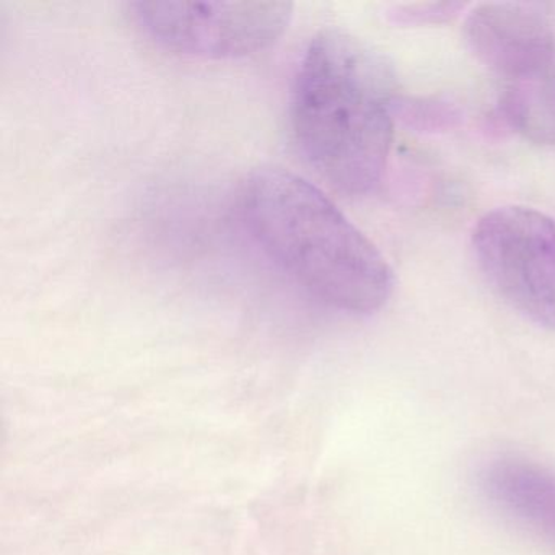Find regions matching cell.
Returning <instances> with one entry per match:
<instances>
[{
	"label": "cell",
	"instance_id": "6da1fadb",
	"mask_svg": "<svg viewBox=\"0 0 555 555\" xmlns=\"http://www.w3.org/2000/svg\"><path fill=\"white\" fill-rule=\"evenodd\" d=\"M398 105L391 67L369 44L343 30L310 41L292 90V126L334 190L362 197L382 184Z\"/></svg>",
	"mask_w": 555,
	"mask_h": 555
},
{
	"label": "cell",
	"instance_id": "7a4b0ae2",
	"mask_svg": "<svg viewBox=\"0 0 555 555\" xmlns=\"http://www.w3.org/2000/svg\"><path fill=\"white\" fill-rule=\"evenodd\" d=\"M240 206L264 255L324 305L372 314L391 297L395 281L382 253L304 178L258 168L243 183Z\"/></svg>",
	"mask_w": 555,
	"mask_h": 555
},
{
	"label": "cell",
	"instance_id": "3957f363",
	"mask_svg": "<svg viewBox=\"0 0 555 555\" xmlns=\"http://www.w3.org/2000/svg\"><path fill=\"white\" fill-rule=\"evenodd\" d=\"M129 18L162 50L238 60L272 47L294 15L291 2H132Z\"/></svg>",
	"mask_w": 555,
	"mask_h": 555
},
{
	"label": "cell",
	"instance_id": "277c9868",
	"mask_svg": "<svg viewBox=\"0 0 555 555\" xmlns=\"http://www.w3.org/2000/svg\"><path fill=\"white\" fill-rule=\"evenodd\" d=\"M473 251L506 304L555 331V220L531 207H500L477 223Z\"/></svg>",
	"mask_w": 555,
	"mask_h": 555
},
{
	"label": "cell",
	"instance_id": "5b68a950",
	"mask_svg": "<svg viewBox=\"0 0 555 555\" xmlns=\"http://www.w3.org/2000/svg\"><path fill=\"white\" fill-rule=\"evenodd\" d=\"M464 38L474 56L508 83L555 67L554 28L529 5H479L466 18Z\"/></svg>",
	"mask_w": 555,
	"mask_h": 555
},
{
	"label": "cell",
	"instance_id": "8992f818",
	"mask_svg": "<svg viewBox=\"0 0 555 555\" xmlns=\"http://www.w3.org/2000/svg\"><path fill=\"white\" fill-rule=\"evenodd\" d=\"M477 486L500 515L555 547V470L529 457L500 454L479 467Z\"/></svg>",
	"mask_w": 555,
	"mask_h": 555
},
{
	"label": "cell",
	"instance_id": "52a82bcc",
	"mask_svg": "<svg viewBox=\"0 0 555 555\" xmlns=\"http://www.w3.org/2000/svg\"><path fill=\"white\" fill-rule=\"evenodd\" d=\"M503 121L538 144H555V67L508 83L500 103Z\"/></svg>",
	"mask_w": 555,
	"mask_h": 555
},
{
	"label": "cell",
	"instance_id": "ba28073f",
	"mask_svg": "<svg viewBox=\"0 0 555 555\" xmlns=\"http://www.w3.org/2000/svg\"><path fill=\"white\" fill-rule=\"evenodd\" d=\"M464 11L461 2H428V4L396 5L389 12L395 24L412 27V25L444 24Z\"/></svg>",
	"mask_w": 555,
	"mask_h": 555
}]
</instances>
